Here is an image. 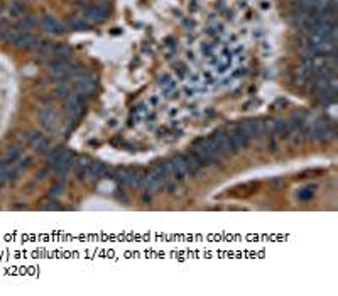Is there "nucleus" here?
<instances>
[{
    "mask_svg": "<svg viewBox=\"0 0 338 296\" xmlns=\"http://www.w3.org/2000/svg\"><path fill=\"white\" fill-rule=\"evenodd\" d=\"M29 163H31V158H22V156H20V158L15 163H12V168H10V171H9V179H15V178H17L20 173H22L29 166Z\"/></svg>",
    "mask_w": 338,
    "mask_h": 296,
    "instance_id": "obj_15",
    "label": "nucleus"
},
{
    "mask_svg": "<svg viewBox=\"0 0 338 296\" xmlns=\"http://www.w3.org/2000/svg\"><path fill=\"white\" fill-rule=\"evenodd\" d=\"M171 166L174 170L178 179L181 178H188L189 173H188V166H186V159H184V154H178L171 159Z\"/></svg>",
    "mask_w": 338,
    "mask_h": 296,
    "instance_id": "obj_10",
    "label": "nucleus"
},
{
    "mask_svg": "<svg viewBox=\"0 0 338 296\" xmlns=\"http://www.w3.org/2000/svg\"><path fill=\"white\" fill-rule=\"evenodd\" d=\"M64 109L66 112H68L71 117H80L81 114L85 112V105L83 102H81V98L78 95H69L68 98L64 100Z\"/></svg>",
    "mask_w": 338,
    "mask_h": 296,
    "instance_id": "obj_6",
    "label": "nucleus"
},
{
    "mask_svg": "<svg viewBox=\"0 0 338 296\" xmlns=\"http://www.w3.org/2000/svg\"><path fill=\"white\" fill-rule=\"evenodd\" d=\"M41 27L44 29L46 32H49V34H61L63 32V27H61V24L57 22V19H55L53 15H43V19H41Z\"/></svg>",
    "mask_w": 338,
    "mask_h": 296,
    "instance_id": "obj_9",
    "label": "nucleus"
},
{
    "mask_svg": "<svg viewBox=\"0 0 338 296\" xmlns=\"http://www.w3.org/2000/svg\"><path fill=\"white\" fill-rule=\"evenodd\" d=\"M184 159H186V166H188L189 176H198V175H200V171L203 170V163L198 159V156L195 153H188V154H184Z\"/></svg>",
    "mask_w": 338,
    "mask_h": 296,
    "instance_id": "obj_12",
    "label": "nucleus"
},
{
    "mask_svg": "<svg viewBox=\"0 0 338 296\" xmlns=\"http://www.w3.org/2000/svg\"><path fill=\"white\" fill-rule=\"evenodd\" d=\"M193 153L198 156L201 163L205 164H217L222 159V156L218 154V151L215 149V146L212 144L210 139H198V141L193 144Z\"/></svg>",
    "mask_w": 338,
    "mask_h": 296,
    "instance_id": "obj_1",
    "label": "nucleus"
},
{
    "mask_svg": "<svg viewBox=\"0 0 338 296\" xmlns=\"http://www.w3.org/2000/svg\"><path fill=\"white\" fill-rule=\"evenodd\" d=\"M176 69H178V75H179V78H184V75H186V71H188L186 66H184L183 63H179V64H178V68H176Z\"/></svg>",
    "mask_w": 338,
    "mask_h": 296,
    "instance_id": "obj_30",
    "label": "nucleus"
},
{
    "mask_svg": "<svg viewBox=\"0 0 338 296\" xmlns=\"http://www.w3.org/2000/svg\"><path fill=\"white\" fill-rule=\"evenodd\" d=\"M311 134H313V137L318 139V141H325L327 135H332V127H330L327 120H318V122H315V125H313Z\"/></svg>",
    "mask_w": 338,
    "mask_h": 296,
    "instance_id": "obj_11",
    "label": "nucleus"
},
{
    "mask_svg": "<svg viewBox=\"0 0 338 296\" xmlns=\"http://www.w3.org/2000/svg\"><path fill=\"white\" fill-rule=\"evenodd\" d=\"M24 141L34 151H38V153H48L49 149V139L46 135L38 132V130H29V132H26L24 134Z\"/></svg>",
    "mask_w": 338,
    "mask_h": 296,
    "instance_id": "obj_2",
    "label": "nucleus"
},
{
    "mask_svg": "<svg viewBox=\"0 0 338 296\" xmlns=\"http://www.w3.org/2000/svg\"><path fill=\"white\" fill-rule=\"evenodd\" d=\"M88 166H90V159L88 158H81V159H76L75 161V171H76V175L80 176V178H85V173L86 170H88Z\"/></svg>",
    "mask_w": 338,
    "mask_h": 296,
    "instance_id": "obj_19",
    "label": "nucleus"
},
{
    "mask_svg": "<svg viewBox=\"0 0 338 296\" xmlns=\"http://www.w3.org/2000/svg\"><path fill=\"white\" fill-rule=\"evenodd\" d=\"M95 78L90 75V73H85L81 71L80 75L76 76V81H75V88L78 92V95H83V97H88L93 93L95 90Z\"/></svg>",
    "mask_w": 338,
    "mask_h": 296,
    "instance_id": "obj_3",
    "label": "nucleus"
},
{
    "mask_svg": "<svg viewBox=\"0 0 338 296\" xmlns=\"http://www.w3.org/2000/svg\"><path fill=\"white\" fill-rule=\"evenodd\" d=\"M12 12H14V14H22L24 3L20 2V0H14V3H12Z\"/></svg>",
    "mask_w": 338,
    "mask_h": 296,
    "instance_id": "obj_29",
    "label": "nucleus"
},
{
    "mask_svg": "<svg viewBox=\"0 0 338 296\" xmlns=\"http://www.w3.org/2000/svg\"><path fill=\"white\" fill-rule=\"evenodd\" d=\"M313 188L311 186H306V188H301V190L296 193V198H298L299 201H308L313 198Z\"/></svg>",
    "mask_w": 338,
    "mask_h": 296,
    "instance_id": "obj_25",
    "label": "nucleus"
},
{
    "mask_svg": "<svg viewBox=\"0 0 338 296\" xmlns=\"http://www.w3.org/2000/svg\"><path fill=\"white\" fill-rule=\"evenodd\" d=\"M238 125L244 129V132L249 135V139L261 137V135L264 134V122H259V120H245V122H240Z\"/></svg>",
    "mask_w": 338,
    "mask_h": 296,
    "instance_id": "obj_8",
    "label": "nucleus"
},
{
    "mask_svg": "<svg viewBox=\"0 0 338 296\" xmlns=\"http://www.w3.org/2000/svg\"><path fill=\"white\" fill-rule=\"evenodd\" d=\"M63 191H64V181L63 179H59L56 184H53L51 186V190H49V196H51V198H57Z\"/></svg>",
    "mask_w": 338,
    "mask_h": 296,
    "instance_id": "obj_26",
    "label": "nucleus"
},
{
    "mask_svg": "<svg viewBox=\"0 0 338 296\" xmlns=\"http://www.w3.org/2000/svg\"><path fill=\"white\" fill-rule=\"evenodd\" d=\"M66 26L71 27L73 31H85V29H88V24H86L81 17H75V15L66 19Z\"/></svg>",
    "mask_w": 338,
    "mask_h": 296,
    "instance_id": "obj_17",
    "label": "nucleus"
},
{
    "mask_svg": "<svg viewBox=\"0 0 338 296\" xmlns=\"http://www.w3.org/2000/svg\"><path fill=\"white\" fill-rule=\"evenodd\" d=\"M210 141L215 146V149L218 151V154L224 158V156L230 154L232 151H230V135L225 132V130H217L215 134L210 137Z\"/></svg>",
    "mask_w": 338,
    "mask_h": 296,
    "instance_id": "obj_4",
    "label": "nucleus"
},
{
    "mask_svg": "<svg viewBox=\"0 0 338 296\" xmlns=\"http://www.w3.org/2000/svg\"><path fill=\"white\" fill-rule=\"evenodd\" d=\"M53 55L56 58H64V59H69V55H71V49H69L66 44H57L55 43V49H53Z\"/></svg>",
    "mask_w": 338,
    "mask_h": 296,
    "instance_id": "obj_20",
    "label": "nucleus"
},
{
    "mask_svg": "<svg viewBox=\"0 0 338 296\" xmlns=\"http://www.w3.org/2000/svg\"><path fill=\"white\" fill-rule=\"evenodd\" d=\"M41 210H44V212H55V210H59V205H57L56 201H48V203H44L43 207H41Z\"/></svg>",
    "mask_w": 338,
    "mask_h": 296,
    "instance_id": "obj_28",
    "label": "nucleus"
},
{
    "mask_svg": "<svg viewBox=\"0 0 338 296\" xmlns=\"http://www.w3.org/2000/svg\"><path fill=\"white\" fill-rule=\"evenodd\" d=\"M19 158H20L19 146H14V144H10V146L5 149V154H3V161H5L7 164H12V163L17 161Z\"/></svg>",
    "mask_w": 338,
    "mask_h": 296,
    "instance_id": "obj_16",
    "label": "nucleus"
},
{
    "mask_svg": "<svg viewBox=\"0 0 338 296\" xmlns=\"http://www.w3.org/2000/svg\"><path fill=\"white\" fill-rule=\"evenodd\" d=\"M39 120H41V124H43L46 129L49 130H53L56 127V120H57V115L55 110H51V109H43L39 112Z\"/></svg>",
    "mask_w": 338,
    "mask_h": 296,
    "instance_id": "obj_14",
    "label": "nucleus"
},
{
    "mask_svg": "<svg viewBox=\"0 0 338 296\" xmlns=\"http://www.w3.org/2000/svg\"><path fill=\"white\" fill-rule=\"evenodd\" d=\"M107 173V166L104 163H90L88 170L85 173V178L83 179H90V181H93V179H98L100 176H104Z\"/></svg>",
    "mask_w": 338,
    "mask_h": 296,
    "instance_id": "obj_13",
    "label": "nucleus"
},
{
    "mask_svg": "<svg viewBox=\"0 0 338 296\" xmlns=\"http://www.w3.org/2000/svg\"><path fill=\"white\" fill-rule=\"evenodd\" d=\"M68 153V149H64V147H56L55 151H53V153H49V156H48V163H49V166H56L57 163L61 161V159H63V156Z\"/></svg>",
    "mask_w": 338,
    "mask_h": 296,
    "instance_id": "obj_18",
    "label": "nucleus"
},
{
    "mask_svg": "<svg viewBox=\"0 0 338 296\" xmlns=\"http://www.w3.org/2000/svg\"><path fill=\"white\" fill-rule=\"evenodd\" d=\"M83 14H85V19L93 24H100L109 17V14H107L104 7H98V5H83Z\"/></svg>",
    "mask_w": 338,
    "mask_h": 296,
    "instance_id": "obj_5",
    "label": "nucleus"
},
{
    "mask_svg": "<svg viewBox=\"0 0 338 296\" xmlns=\"http://www.w3.org/2000/svg\"><path fill=\"white\" fill-rule=\"evenodd\" d=\"M9 171H10L9 164H7L5 161H0V188L9 181Z\"/></svg>",
    "mask_w": 338,
    "mask_h": 296,
    "instance_id": "obj_23",
    "label": "nucleus"
},
{
    "mask_svg": "<svg viewBox=\"0 0 338 296\" xmlns=\"http://www.w3.org/2000/svg\"><path fill=\"white\" fill-rule=\"evenodd\" d=\"M38 51L43 55H53V49H55V43L53 41H38Z\"/></svg>",
    "mask_w": 338,
    "mask_h": 296,
    "instance_id": "obj_22",
    "label": "nucleus"
},
{
    "mask_svg": "<svg viewBox=\"0 0 338 296\" xmlns=\"http://www.w3.org/2000/svg\"><path fill=\"white\" fill-rule=\"evenodd\" d=\"M34 24H36L34 17H31V15H29V17H24V19L17 24V31L26 32V31H29V29L34 27Z\"/></svg>",
    "mask_w": 338,
    "mask_h": 296,
    "instance_id": "obj_24",
    "label": "nucleus"
},
{
    "mask_svg": "<svg viewBox=\"0 0 338 296\" xmlns=\"http://www.w3.org/2000/svg\"><path fill=\"white\" fill-rule=\"evenodd\" d=\"M75 161H76V158L68 151V153H66V154L63 156V159H61V161L57 163L56 166H53V170L56 171V175L59 176V179H63L64 176L68 175L69 170H71V168L75 166Z\"/></svg>",
    "mask_w": 338,
    "mask_h": 296,
    "instance_id": "obj_7",
    "label": "nucleus"
},
{
    "mask_svg": "<svg viewBox=\"0 0 338 296\" xmlns=\"http://www.w3.org/2000/svg\"><path fill=\"white\" fill-rule=\"evenodd\" d=\"M56 95L59 97V98H68L69 95H71V92H69V88H68V85H59L57 86V90H56Z\"/></svg>",
    "mask_w": 338,
    "mask_h": 296,
    "instance_id": "obj_27",
    "label": "nucleus"
},
{
    "mask_svg": "<svg viewBox=\"0 0 338 296\" xmlns=\"http://www.w3.org/2000/svg\"><path fill=\"white\" fill-rule=\"evenodd\" d=\"M274 132H279V134L287 135V134L291 132L289 122H287V120H282V118H279V120H274Z\"/></svg>",
    "mask_w": 338,
    "mask_h": 296,
    "instance_id": "obj_21",
    "label": "nucleus"
}]
</instances>
